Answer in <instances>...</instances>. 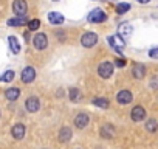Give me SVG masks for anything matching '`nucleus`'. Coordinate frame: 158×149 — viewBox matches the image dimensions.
Returning a JSON list of instances; mask_svg holds the SVG:
<instances>
[{"mask_svg":"<svg viewBox=\"0 0 158 149\" xmlns=\"http://www.w3.org/2000/svg\"><path fill=\"white\" fill-rule=\"evenodd\" d=\"M107 42H109V45H110L115 51H118V53H123V50H124V47H126L124 39H123L119 34L109 36V37H107Z\"/></svg>","mask_w":158,"mask_h":149,"instance_id":"nucleus-1","label":"nucleus"},{"mask_svg":"<svg viewBox=\"0 0 158 149\" xmlns=\"http://www.w3.org/2000/svg\"><path fill=\"white\" fill-rule=\"evenodd\" d=\"M98 74L102 78V79H107L113 74V64L110 61H104L101 62V65L98 67Z\"/></svg>","mask_w":158,"mask_h":149,"instance_id":"nucleus-2","label":"nucleus"},{"mask_svg":"<svg viewBox=\"0 0 158 149\" xmlns=\"http://www.w3.org/2000/svg\"><path fill=\"white\" fill-rule=\"evenodd\" d=\"M106 19H107L106 13L102 10H99V8L93 10L89 14V22H92V23H102V22H106Z\"/></svg>","mask_w":158,"mask_h":149,"instance_id":"nucleus-3","label":"nucleus"},{"mask_svg":"<svg viewBox=\"0 0 158 149\" xmlns=\"http://www.w3.org/2000/svg\"><path fill=\"white\" fill-rule=\"evenodd\" d=\"M96 42H98V36H96L95 33H92V31L84 33L82 37H81V44H82L85 48H90V47L96 45Z\"/></svg>","mask_w":158,"mask_h":149,"instance_id":"nucleus-4","label":"nucleus"},{"mask_svg":"<svg viewBox=\"0 0 158 149\" xmlns=\"http://www.w3.org/2000/svg\"><path fill=\"white\" fill-rule=\"evenodd\" d=\"M13 11L17 14V16H25L27 11H28V5L25 0H14L13 3Z\"/></svg>","mask_w":158,"mask_h":149,"instance_id":"nucleus-5","label":"nucleus"},{"mask_svg":"<svg viewBox=\"0 0 158 149\" xmlns=\"http://www.w3.org/2000/svg\"><path fill=\"white\" fill-rule=\"evenodd\" d=\"M33 44H34L36 50H45V48H47V45H48V39H47V36H45V34L39 33V34H36V36H34Z\"/></svg>","mask_w":158,"mask_h":149,"instance_id":"nucleus-6","label":"nucleus"},{"mask_svg":"<svg viewBox=\"0 0 158 149\" xmlns=\"http://www.w3.org/2000/svg\"><path fill=\"white\" fill-rule=\"evenodd\" d=\"M22 81L23 83H31V81H34V78H36V70L33 68V67H27V68H23L22 70Z\"/></svg>","mask_w":158,"mask_h":149,"instance_id":"nucleus-7","label":"nucleus"},{"mask_svg":"<svg viewBox=\"0 0 158 149\" xmlns=\"http://www.w3.org/2000/svg\"><path fill=\"white\" fill-rule=\"evenodd\" d=\"M25 107H27L28 112H37L39 107H40L39 98H36V96H30V98L27 100V103H25Z\"/></svg>","mask_w":158,"mask_h":149,"instance_id":"nucleus-8","label":"nucleus"},{"mask_svg":"<svg viewBox=\"0 0 158 149\" xmlns=\"http://www.w3.org/2000/svg\"><path fill=\"white\" fill-rule=\"evenodd\" d=\"M11 134H13V137H14L16 140H22V138L25 137V126H23L22 123L14 124L13 129H11Z\"/></svg>","mask_w":158,"mask_h":149,"instance_id":"nucleus-9","label":"nucleus"},{"mask_svg":"<svg viewBox=\"0 0 158 149\" xmlns=\"http://www.w3.org/2000/svg\"><path fill=\"white\" fill-rule=\"evenodd\" d=\"M130 117H132L133 121H141V120H144V117H146V110H144V107H141V106L133 107Z\"/></svg>","mask_w":158,"mask_h":149,"instance_id":"nucleus-10","label":"nucleus"},{"mask_svg":"<svg viewBox=\"0 0 158 149\" xmlns=\"http://www.w3.org/2000/svg\"><path fill=\"white\" fill-rule=\"evenodd\" d=\"M87 124H89V115H87V113H79V115L74 118V126H76L77 129H84Z\"/></svg>","mask_w":158,"mask_h":149,"instance_id":"nucleus-11","label":"nucleus"},{"mask_svg":"<svg viewBox=\"0 0 158 149\" xmlns=\"http://www.w3.org/2000/svg\"><path fill=\"white\" fill-rule=\"evenodd\" d=\"M48 22L53 25H60L64 22V16L57 11H51V13H48Z\"/></svg>","mask_w":158,"mask_h":149,"instance_id":"nucleus-12","label":"nucleus"},{"mask_svg":"<svg viewBox=\"0 0 158 149\" xmlns=\"http://www.w3.org/2000/svg\"><path fill=\"white\" fill-rule=\"evenodd\" d=\"M132 73H133V76L136 79H143L144 74H146V67L143 64H135L133 68H132Z\"/></svg>","mask_w":158,"mask_h":149,"instance_id":"nucleus-13","label":"nucleus"},{"mask_svg":"<svg viewBox=\"0 0 158 149\" xmlns=\"http://www.w3.org/2000/svg\"><path fill=\"white\" fill-rule=\"evenodd\" d=\"M132 31H133V28H132V25L130 23H121L119 25V28H118V34L121 36V37H129L130 34H132Z\"/></svg>","mask_w":158,"mask_h":149,"instance_id":"nucleus-14","label":"nucleus"},{"mask_svg":"<svg viewBox=\"0 0 158 149\" xmlns=\"http://www.w3.org/2000/svg\"><path fill=\"white\" fill-rule=\"evenodd\" d=\"M116 100H118L119 104H129V103L132 101V93H130L129 90H121V92L118 93Z\"/></svg>","mask_w":158,"mask_h":149,"instance_id":"nucleus-15","label":"nucleus"},{"mask_svg":"<svg viewBox=\"0 0 158 149\" xmlns=\"http://www.w3.org/2000/svg\"><path fill=\"white\" fill-rule=\"evenodd\" d=\"M27 22H28V20H27L25 16H17V17L10 19V20H8V25H10V27H20V25H25Z\"/></svg>","mask_w":158,"mask_h":149,"instance_id":"nucleus-16","label":"nucleus"},{"mask_svg":"<svg viewBox=\"0 0 158 149\" xmlns=\"http://www.w3.org/2000/svg\"><path fill=\"white\" fill-rule=\"evenodd\" d=\"M8 44H10L11 51H13L14 54H19V51H20V44H19V40H17L14 36H10V37H8Z\"/></svg>","mask_w":158,"mask_h":149,"instance_id":"nucleus-17","label":"nucleus"},{"mask_svg":"<svg viewBox=\"0 0 158 149\" xmlns=\"http://www.w3.org/2000/svg\"><path fill=\"white\" fill-rule=\"evenodd\" d=\"M19 95H20V90L16 89V87H11V89H8V90L5 92V96H6V100H10V101H16V100L19 98Z\"/></svg>","mask_w":158,"mask_h":149,"instance_id":"nucleus-18","label":"nucleus"},{"mask_svg":"<svg viewBox=\"0 0 158 149\" xmlns=\"http://www.w3.org/2000/svg\"><path fill=\"white\" fill-rule=\"evenodd\" d=\"M70 137H71V130L68 127H62L60 132H59V140L60 141H68Z\"/></svg>","mask_w":158,"mask_h":149,"instance_id":"nucleus-19","label":"nucleus"},{"mask_svg":"<svg viewBox=\"0 0 158 149\" xmlns=\"http://www.w3.org/2000/svg\"><path fill=\"white\" fill-rule=\"evenodd\" d=\"M14 79V71L13 70H6L2 76H0V83H10Z\"/></svg>","mask_w":158,"mask_h":149,"instance_id":"nucleus-20","label":"nucleus"},{"mask_svg":"<svg viewBox=\"0 0 158 149\" xmlns=\"http://www.w3.org/2000/svg\"><path fill=\"white\" fill-rule=\"evenodd\" d=\"M130 10V5L129 3H118L116 5V13L118 14H124V13H127Z\"/></svg>","mask_w":158,"mask_h":149,"instance_id":"nucleus-21","label":"nucleus"},{"mask_svg":"<svg viewBox=\"0 0 158 149\" xmlns=\"http://www.w3.org/2000/svg\"><path fill=\"white\" fill-rule=\"evenodd\" d=\"M28 23V30L30 31H36L39 27H40V20L39 19H33V20H30V22H27Z\"/></svg>","mask_w":158,"mask_h":149,"instance_id":"nucleus-22","label":"nucleus"},{"mask_svg":"<svg viewBox=\"0 0 158 149\" xmlns=\"http://www.w3.org/2000/svg\"><path fill=\"white\" fill-rule=\"evenodd\" d=\"M93 104L95 106H98V107H109V100H106V98H96V100H93Z\"/></svg>","mask_w":158,"mask_h":149,"instance_id":"nucleus-23","label":"nucleus"},{"mask_svg":"<svg viewBox=\"0 0 158 149\" xmlns=\"http://www.w3.org/2000/svg\"><path fill=\"white\" fill-rule=\"evenodd\" d=\"M101 135L104 137V138H110V137H113V129L107 124V126H104L102 127V130H101Z\"/></svg>","mask_w":158,"mask_h":149,"instance_id":"nucleus-24","label":"nucleus"},{"mask_svg":"<svg viewBox=\"0 0 158 149\" xmlns=\"http://www.w3.org/2000/svg\"><path fill=\"white\" fill-rule=\"evenodd\" d=\"M146 129H147L149 132H155V130L158 129V123H156L155 120H149V121L146 123Z\"/></svg>","mask_w":158,"mask_h":149,"instance_id":"nucleus-25","label":"nucleus"},{"mask_svg":"<svg viewBox=\"0 0 158 149\" xmlns=\"http://www.w3.org/2000/svg\"><path fill=\"white\" fill-rule=\"evenodd\" d=\"M70 98H71V101H74V103H77L79 100H81V93H79V90L73 87V89L70 90Z\"/></svg>","mask_w":158,"mask_h":149,"instance_id":"nucleus-26","label":"nucleus"},{"mask_svg":"<svg viewBox=\"0 0 158 149\" xmlns=\"http://www.w3.org/2000/svg\"><path fill=\"white\" fill-rule=\"evenodd\" d=\"M149 56H150L152 59H158V47L152 48V50L149 51Z\"/></svg>","mask_w":158,"mask_h":149,"instance_id":"nucleus-27","label":"nucleus"},{"mask_svg":"<svg viewBox=\"0 0 158 149\" xmlns=\"http://www.w3.org/2000/svg\"><path fill=\"white\" fill-rule=\"evenodd\" d=\"M115 65H116V67H124V65H126V61H124V59H116V61H115Z\"/></svg>","mask_w":158,"mask_h":149,"instance_id":"nucleus-28","label":"nucleus"},{"mask_svg":"<svg viewBox=\"0 0 158 149\" xmlns=\"http://www.w3.org/2000/svg\"><path fill=\"white\" fill-rule=\"evenodd\" d=\"M150 86H152L153 89H158V78H156L155 81H152V84H150Z\"/></svg>","mask_w":158,"mask_h":149,"instance_id":"nucleus-29","label":"nucleus"},{"mask_svg":"<svg viewBox=\"0 0 158 149\" xmlns=\"http://www.w3.org/2000/svg\"><path fill=\"white\" fill-rule=\"evenodd\" d=\"M149 2H150V0H138V3H143V5L144 3H149Z\"/></svg>","mask_w":158,"mask_h":149,"instance_id":"nucleus-30","label":"nucleus"},{"mask_svg":"<svg viewBox=\"0 0 158 149\" xmlns=\"http://www.w3.org/2000/svg\"><path fill=\"white\" fill-rule=\"evenodd\" d=\"M54 2H57V0H54Z\"/></svg>","mask_w":158,"mask_h":149,"instance_id":"nucleus-31","label":"nucleus"}]
</instances>
